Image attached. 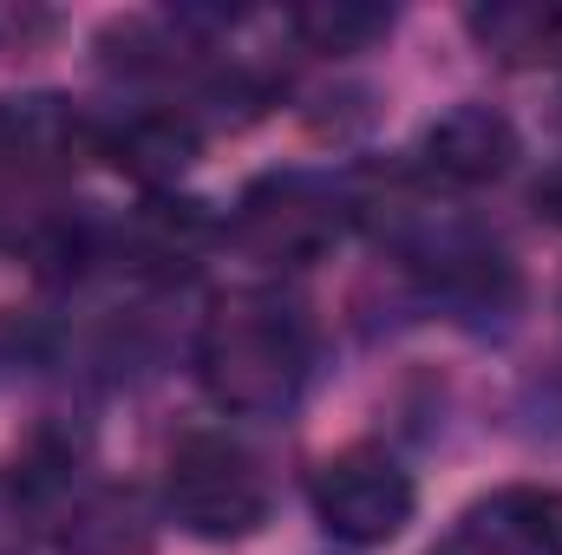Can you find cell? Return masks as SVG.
Wrapping results in <instances>:
<instances>
[{"label": "cell", "instance_id": "12", "mask_svg": "<svg viewBox=\"0 0 562 555\" xmlns=\"http://www.w3.org/2000/svg\"><path fill=\"white\" fill-rule=\"evenodd\" d=\"M33 543V497L20 490V477H0V555H20Z\"/></svg>", "mask_w": 562, "mask_h": 555}, {"label": "cell", "instance_id": "3", "mask_svg": "<svg viewBox=\"0 0 562 555\" xmlns=\"http://www.w3.org/2000/svg\"><path fill=\"white\" fill-rule=\"evenodd\" d=\"M307 497H314V517L327 536L353 543V550H373V543H393L406 523H413V477L400 471V457L373 451V444H353V451H334L314 477H307Z\"/></svg>", "mask_w": 562, "mask_h": 555}, {"label": "cell", "instance_id": "14", "mask_svg": "<svg viewBox=\"0 0 562 555\" xmlns=\"http://www.w3.org/2000/svg\"><path fill=\"white\" fill-rule=\"evenodd\" d=\"M557 59H562V7H557Z\"/></svg>", "mask_w": 562, "mask_h": 555}, {"label": "cell", "instance_id": "5", "mask_svg": "<svg viewBox=\"0 0 562 555\" xmlns=\"http://www.w3.org/2000/svg\"><path fill=\"white\" fill-rule=\"evenodd\" d=\"M431 555H562V490L543 484H504L477 497Z\"/></svg>", "mask_w": 562, "mask_h": 555}, {"label": "cell", "instance_id": "6", "mask_svg": "<svg viewBox=\"0 0 562 555\" xmlns=\"http://www.w3.org/2000/svg\"><path fill=\"white\" fill-rule=\"evenodd\" d=\"M419 163L431 177H445V183H464V190L497 183V177L517 163V125H510L504 112L464 99V105H451V112H438V118L425 125Z\"/></svg>", "mask_w": 562, "mask_h": 555}, {"label": "cell", "instance_id": "10", "mask_svg": "<svg viewBox=\"0 0 562 555\" xmlns=\"http://www.w3.org/2000/svg\"><path fill=\"white\" fill-rule=\"evenodd\" d=\"M393 26V13L380 7H353V0H321V7H294V33L314 53H360Z\"/></svg>", "mask_w": 562, "mask_h": 555}, {"label": "cell", "instance_id": "2", "mask_svg": "<svg viewBox=\"0 0 562 555\" xmlns=\"http://www.w3.org/2000/svg\"><path fill=\"white\" fill-rule=\"evenodd\" d=\"M170 517L203 543H236L269 523V477L256 451L229 431H183L164 464Z\"/></svg>", "mask_w": 562, "mask_h": 555}, {"label": "cell", "instance_id": "1", "mask_svg": "<svg viewBox=\"0 0 562 555\" xmlns=\"http://www.w3.org/2000/svg\"><path fill=\"white\" fill-rule=\"evenodd\" d=\"M314 373V333L276 294H229L196 333V380L236 418H281Z\"/></svg>", "mask_w": 562, "mask_h": 555}, {"label": "cell", "instance_id": "4", "mask_svg": "<svg viewBox=\"0 0 562 555\" xmlns=\"http://www.w3.org/2000/svg\"><path fill=\"white\" fill-rule=\"evenodd\" d=\"M340 236V203L334 190H321L314 177H262L243 203H236V242L256 256V262H276V269H301V262H321Z\"/></svg>", "mask_w": 562, "mask_h": 555}, {"label": "cell", "instance_id": "9", "mask_svg": "<svg viewBox=\"0 0 562 555\" xmlns=\"http://www.w3.org/2000/svg\"><path fill=\"white\" fill-rule=\"evenodd\" d=\"M471 33L484 39V53H497L504 66H537V59H557V7H477L471 13Z\"/></svg>", "mask_w": 562, "mask_h": 555}, {"label": "cell", "instance_id": "7", "mask_svg": "<svg viewBox=\"0 0 562 555\" xmlns=\"http://www.w3.org/2000/svg\"><path fill=\"white\" fill-rule=\"evenodd\" d=\"M99 150L112 157V170H125V177H138V183H170V177H183V170L196 163L203 132H196V118H190V112L157 105V112L125 118L119 132H105Z\"/></svg>", "mask_w": 562, "mask_h": 555}, {"label": "cell", "instance_id": "8", "mask_svg": "<svg viewBox=\"0 0 562 555\" xmlns=\"http://www.w3.org/2000/svg\"><path fill=\"white\" fill-rule=\"evenodd\" d=\"M86 144V125L66 99H7L0 105V163L13 170H66Z\"/></svg>", "mask_w": 562, "mask_h": 555}, {"label": "cell", "instance_id": "11", "mask_svg": "<svg viewBox=\"0 0 562 555\" xmlns=\"http://www.w3.org/2000/svg\"><path fill=\"white\" fill-rule=\"evenodd\" d=\"M203 236H210V223L196 203H150L132 223V242H138L144 262H190L203 249Z\"/></svg>", "mask_w": 562, "mask_h": 555}, {"label": "cell", "instance_id": "13", "mask_svg": "<svg viewBox=\"0 0 562 555\" xmlns=\"http://www.w3.org/2000/svg\"><path fill=\"white\" fill-rule=\"evenodd\" d=\"M537 209H543L550 223H562V170H550V177L537 183Z\"/></svg>", "mask_w": 562, "mask_h": 555}]
</instances>
